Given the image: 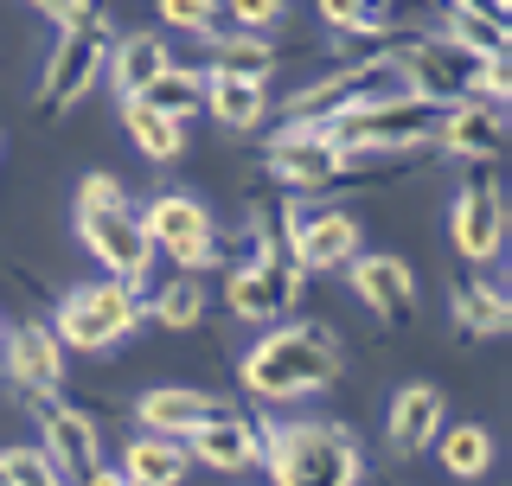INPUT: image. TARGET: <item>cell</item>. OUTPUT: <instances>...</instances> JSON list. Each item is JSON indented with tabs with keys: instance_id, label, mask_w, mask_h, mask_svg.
Masks as SVG:
<instances>
[{
	"instance_id": "1",
	"label": "cell",
	"mask_w": 512,
	"mask_h": 486,
	"mask_svg": "<svg viewBox=\"0 0 512 486\" xmlns=\"http://www.w3.org/2000/svg\"><path fill=\"white\" fill-rule=\"evenodd\" d=\"M269 480L276 486H359L365 448L340 423H282L263 442Z\"/></svg>"
},
{
	"instance_id": "2",
	"label": "cell",
	"mask_w": 512,
	"mask_h": 486,
	"mask_svg": "<svg viewBox=\"0 0 512 486\" xmlns=\"http://www.w3.org/2000/svg\"><path fill=\"white\" fill-rule=\"evenodd\" d=\"M340 378V339L327 327H282L244 359V384L256 397H308Z\"/></svg>"
},
{
	"instance_id": "3",
	"label": "cell",
	"mask_w": 512,
	"mask_h": 486,
	"mask_svg": "<svg viewBox=\"0 0 512 486\" xmlns=\"http://www.w3.org/2000/svg\"><path fill=\"white\" fill-rule=\"evenodd\" d=\"M391 96H410L397 52L359 58V64H346V71H333V77H320V84H308V90L288 96V109H282V128H276V135H308V128H327L333 116H346V109L391 103Z\"/></svg>"
},
{
	"instance_id": "4",
	"label": "cell",
	"mask_w": 512,
	"mask_h": 486,
	"mask_svg": "<svg viewBox=\"0 0 512 486\" xmlns=\"http://www.w3.org/2000/svg\"><path fill=\"white\" fill-rule=\"evenodd\" d=\"M77 237L90 243V256H103L109 269H116V282L135 295V282L148 275V231H141V212L122 199V186L109 180V173H90L84 186H77Z\"/></svg>"
},
{
	"instance_id": "5",
	"label": "cell",
	"mask_w": 512,
	"mask_h": 486,
	"mask_svg": "<svg viewBox=\"0 0 512 486\" xmlns=\"http://www.w3.org/2000/svg\"><path fill=\"white\" fill-rule=\"evenodd\" d=\"M436 128H442V103L391 96V103H365L333 116L320 135L340 141V148H436Z\"/></svg>"
},
{
	"instance_id": "6",
	"label": "cell",
	"mask_w": 512,
	"mask_h": 486,
	"mask_svg": "<svg viewBox=\"0 0 512 486\" xmlns=\"http://www.w3.org/2000/svg\"><path fill=\"white\" fill-rule=\"evenodd\" d=\"M103 52H109V13L90 7L84 20H71L58 32L52 58H45V84H39V103L64 116L71 103H84V90L96 84V71H103Z\"/></svg>"
},
{
	"instance_id": "7",
	"label": "cell",
	"mask_w": 512,
	"mask_h": 486,
	"mask_svg": "<svg viewBox=\"0 0 512 486\" xmlns=\"http://www.w3.org/2000/svg\"><path fill=\"white\" fill-rule=\"evenodd\" d=\"M282 224H288V263H295L301 275L308 269H340V263H352L359 256V224H352L346 212H333V205H288L282 212Z\"/></svg>"
},
{
	"instance_id": "8",
	"label": "cell",
	"mask_w": 512,
	"mask_h": 486,
	"mask_svg": "<svg viewBox=\"0 0 512 486\" xmlns=\"http://www.w3.org/2000/svg\"><path fill=\"white\" fill-rule=\"evenodd\" d=\"M135 314L141 307L122 282L77 288V295H64V307H58V339H71V346H84V352H103L135 327Z\"/></svg>"
},
{
	"instance_id": "9",
	"label": "cell",
	"mask_w": 512,
	"mask_h": 486,
	"mask_svg": "<svg viewBox=\"0 0 512 486\" xmlns=\"http://www.w3.org/2000/svg\"><path fill=\"white\" fill-rule=\"evenodd\" d=\"M141 231L148 243L173 256L180 269H205L218 256V231H212V212H205L199 199H186V192H167V199H154V212L141 218Z\"/></svg>"
},
{
	"instance_id": "10",
	"label": "cell",
	"mask_w": 512,
	"mask_h": 486,
	"mask_svg": "<svg viewBox=\"0 0 512 486\" xmlns=\"http://www.w3.org/2000/svg\"><path fill=\"white\" fill-rule=\"evenodd\" d=\"M224 301H231L237 320H282L288 307L301 301V269L288 263V256L244 263V269H231V282H224Z\"/></svg>"
},
{
	"instance_id": "11",
	"label": "cell",
	"mask_w": 512,
	"mask_h": 486,
	"mask_svg": "<svg viewBox=\"0 0 512 486\" xmlns=\"http://www.w3.org/2000/svg\"><path fill=\"white\" fill-rule=\"evenodd\" d=\"M397 64H404V84L410 96H423V103H461L468 96V77H474V58L461 52V45L448 39H423L410 45V52H397Z\"/></svg>"
},
{
	"instance_id": "12",
	"label": "cell",
	"mask_w": 512,
	"mask_h": 486,
	"mask_svg": "<svg viewBox=\"0 0 512 486\" xmlns=\"http://www.w3.org/2000/svg\"><path fill=\"white\" fill-rule=\"evenodd\" d=\"M448 231H455V250L468 256V263H493V256H500L506 212H500V186H493L487 173L461 186V199H455V218H448Z\"/></svg>"
},
{
	"instance_id": "13",
	"label": "cell",
	"mask_w": 512,
	"mask_h": 486,
	"mask_svg": "<svg viewBox=\"0 0 512 486\" xmlns=\"http://www.w3.org/2000/svg\"><path fill=\"white\" fill-rule=\"evenodd\" d=\"M506 141V116L500 103H487V96H461V103L442 109V128H436V148L448 154H468V160H493Z\"/></svg>"
},
{
	"instance_id": "14",
	"label": "cell",
	"mask_w": 512,
	"mask_h": 486,
	"mask_svg": "<svg viewBox=\"0 0 512 486\" xmlns=\"http://www.w3.org/2000/svg\"><path fill=\"white\" fill-rule=\"evenodd\" d=\"M7 371L13 384L32 397H52L58 378H64V339L52 327H39V320H26V327L7 333Z\"/></svg>"
},
{
	"instance_id": "15",
	"label": "cell",
	"mask_w": 512,
	"mask_h": 486,
	"mask_svg": "<svg viewBox=\"0 0 512 486\" xmlns=\"http://www.w3.org/2000/svg\"><path fill=\"white\" fill-rule=\"evenodd\" d=\"M39 429H45V455L58 461L64 480H84V474H96V467H103V442H96L90 416H77V410H64V403L45 397Z\"/></svg>"
},
{
	"instance_id": "16",
	"label": "cell",
	"mask_w": 512,
	"mask_h": 486,
	"mask_svg": "<svg viewBox=\"0 0 512 486\" xmlns=\"http://www.w3.org/2000/svg\"><path fill=\"white\" fill-rule=\"evenodd\" d=\"M352 288L378 320H404L416 301V275L397 256H352Z\"/></svg>"
},
{
	"instance_id": "17",
	"label": "cell",
	"mask_w": 512,
	"mask_h": 486,
	"mask_svg": "<svg viewBox=\"0 0 512 486\" xmlns=\"http://www.w3.org/2000/svg\"><path fill=\"white\" fill-rule=\"evenodd\" d=\"M192 461L237 474V467H256V461H263V442H256V429L237 423V416H205V423L192 429Z\"/></svg>"
},
{
	"instance_id": "18",
	"label": "cell",
	"mask_w": 512,
	"mask_h": 486,
	"mask_svg": "<svg viewBox=\"0 0 512 486\" xmlns=\"http://www.w3.org/2000/svg\"><path fill=\"white\" fill-rule=\"evenodd\" d=\"M442 429V391L436 384H404L391 403V448L397 455H416V448H429Z\"/></svg>"
},
{
	"instance_id": "19",
	"label": "cell",
	"mask_w": 512,
	"mask_h": 486,
	"mask_svg": "<svg viewBox=\"0 0 512 486\" xmlns=\"http://www.w3.org/2000/svg\"><path fill=\"white\" fill-rule=\"evenodd\" d=\"M205 416H218V403L205 391H180V384H167V391L141 397V423H148L154 435H192Z\"/></svg>"
},
{
	"instance_id": "20",
	"label": "cell",
	"mask_w": 512,
	"mask_h": 486,
	"mask_svg": "<svg viewBox=\"0 0 512 486\" xmlns=\"http://www.w3.org/2000/svg\"><path fill=\"white\" fill-rule=\"evenodd\" d=\"M455 327L474 333V339L506 333V327H512L506 288H493V282H455Z\"/></svg>"
},
{
	"instance_id": "21",
	"label": "cell",
	"mask_w": 512,
	"mask_h": 486,
	"mask_svg": "<svg viewBox=\"0 0 512 486\" xmlns=\"http://www.w3.org/2000/svg\"><path fill=\"white\" fill-rule=\"evenodd\" d=\"M122 122H128V135H135V148L148 154V160H180L186 154V122L160 116V109H148L141 96H128V103H122Z\"/></svg>"
},
{
	"instance_id": "22",
	"label": "cell",
	"mask_w": 512,
	"mask_h": 486,
	"mask_svg": "<svg viewBox=\"0 0 512 486\" xmlns=\"http://www.w3.org/2000/svg\"><path fill=\"white\" fill-rule=\"evenodd\" d=\"M205 109H212L224 128H256L269 116L263 84H250V77H212V84H205Z\"/></svg>"
},
{
	"instance_id": "23",
	"label": "cell",
	"mask_w": 512,
	"mask_h": 486,
	"mask_svg": "<svg viewBox=\"0 0 512 486\" xmlns=\"http://www.w3.org/2000/svg\"><path fill=\"white\" fill-rule=\"evenodd\" d=\"M333 32H365V39H391L404 26V7L397 0H320Z\"/></svg>"
},
{
	"instance_id": "24",
	"label": "cell",
	"mask_w": 512,
	"mask_h": 486,
	"mask_svg": "<svg viewBox=\"0 0 512 486\" xmlns=\"http://www.w3.org/2000/svg\"><path fill=\"white\" fill-rule=\"evenodd\" d=\"M186 467H192L186 448L167 442V435H154V442H135V448H128V467H122V474L135 480V486H180Z\"/></svg>"
},
{
	"instance_id": "25",
	"label": "cell",
	"mask_w": 512,
	"mask_h": 486,
	"mask_svg": "<svg viewBox=\"0 0 512 486\" xmlns=\"http://www.w3.org/2000/svg\"><path fill=\"white\" fill-rule=\"evenodd\" d=\"M167 64H173L167 45H160L154 32H135V39L116 45V90H122V96H141L160 71H167Z\"/></svg>"
},
{
	"instance_id": "26",
	"label": "cell",
	"mask_w": 512,
	"mask_h": 486,
	"mask_svg": "<svg viewBox=\"0 0 512 486\" xmlns=\"http://www.w3.org/2000/svg\"><path fill=\"white\" fill-rule=\"evenodd\" d=\"M141 103L160 109V116H173V122H186V116H199V109H205V77L199 71H173V64H167V71L141 90Z\"/></svg>"
},
{
	"instance_id": "27",
	"label": "cell",
	"mask_w": 512,
	"mask_h": 486,
	"mask_svg": "<svg viewBox=\"0 0 512 486\" xmlns=\"http://www.w3.org/2000/svg\"><path fill=\"white\" fill-rule=\"evenodd\" d=\"M269 71H276V52L256 32H237V39L212 45V77H250V84H263Z\"/></svg>"
},
{
	"instance_id": "28",
	"label": "cell",
	"mask_w": 512,
	"mask_h": 486,
	"mask_svg": "<svg viewBox=\"0 0 512 486\" xmlns=\"http://www.w3.org/2000/svg\"><path fill=\"white\" fill-rule=\"evenodd\" d=\"M487 461H493V435L480 429V423H461V429L442 435V467L455 480H480V474H487Z\"/></svg>"
},
{
	"instance_id": "29",
	"label": "cell",
	"mask_w": 512,
	"mask_h": 486,
	"mask_svg": "<svg viewBox=\"0 0 512 486\" xmlns=\"http://www.w3.org/2000/svg\"><path fill=\"white\" fill-rule=\"evenodd\" d=\"M154 314H160V327H199V314H205V288L192 282V269L180 275V282H167L154 295Z\"/></svg>"
},
{
	"instance_id": "30",
	"label": "cell",
	"mask_w": 512,
	"mask_h": 486,
	"mask_svg": "<svg viewBox=\"0 0 512 486\" xmlns=\"http://www.w3.org/2000/svg\"><path fill=\"white\" fill-rule=\"evenodd\" d=\"M7 461V474H13V486H64V474H58V461L45 455V448H13V455H0Z\"/></svg>"
},
{
	"instance_id": "31",
	"label": "cell",
	"mask_w": 512,
	"mask_h": 486,
	"mask_svg": "<svg viewBox=\"0 0 512 486\" xmlns=\"http://www.w3.org/2000/svg\"><path fill=\"white\" fill-rule=\"evenodd\" d=\"M160 13H167L173 26H186V32H212L218 0H160Z\"/></svg>"
},
{
	"instance_id": "32",
	"label": "cell",
	"mask_w": 512,
	"mask_h": 486,
	"mask_svg": "<svg viewBox=\"0 0 512 486\" xmlns=\"http://www.w3.org/2000/svg\"><path fill=\"white\" fill-rule=\"evenodd\" d=\"M231 13H237V20H244L250 32H263V26H276L282 0H231Z\"/></svg>"
},
{
	"instance_id": "33",
	"label": "cell",
	"mask_w": 512,
	"mask_h": 486,
	"mask_svg": "<svg viewBox=\"0 0 512 486\" xmlns=\"http://www.w3.org/2000/svg\"><path fill=\"white\" fill-rule=\"evenodd\" d=\"M84 486H135L128 474H109V467H96V474H84Z\"/></svg>"
},
{
	"instance_id": "34",
	"label": "cell",
	"mask_w": 512,
	"mask_h": 486,
	"mask_svg": "<svg viewBox=\"0 0 512 486\" xmlns=\"http://www.w3.org/2000/svg\"><path fill=\"white\" fill-rule=\"evenodd\" d=\"M0 486H13V474H7V461H0Z\"/></svg>"
}]
</instances>
